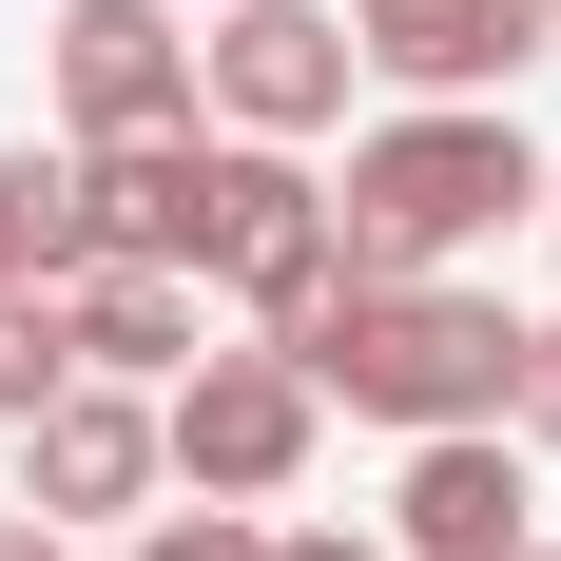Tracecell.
<instances>
[{
	"label": "cell",
	"mask_w": 561,
	"mask_h": 561,
	"mask_svg": "<svg viewBox=\"0 0 561 561\" xmlns=\"http://www.w3.org/2000/svg\"><path fill=\"white\" fill-rule=\"evenodd\" d=\"M0 290H20V272H0Z\"/></svg>",
	"instance_id": "obj_19"
},
{
	"label": "cell",
	"mask_w": 561,
	"mask_h": 561,
	"mask_svg": "<svg viewBox=\"0 0 561 561\" xmlns=\"http://www.w3.org/2000/svg\"><path fill=\"white\" fill-rule=\"evenodd\" d=\"M156 484H174V446H156V388H98V368H78V388L20 426V504H39V523H136Z\"/></svg>",
	"instance_id": "obj_8"
},
{
	"label": "cell",
	"mask_w": 561,
	"mask_h": 561,
	"mask_svg": "<svg viewBox=\"0 0 561 561\" xmlns=\"http://www.w3.org/2000/svg\"><path fill=\"white\" fill-rule=\"evenodd\" d=\"M39 78H58V136H174L194 116V0H58Z\"/></svg>",
	"instance_id": "obj_6"
},
{
	"label": "cell",
	"mask_w": 561,
	"mask_h": 561,
	"mask_svg": "<svg viewBox=\"0 0 561 561\" xmlns=\"http://www.w3.org/2000/svg\"><path fill=\"white\" fill-rule=\"evenodd\" d=\"M0 272H78V156H0Z\"/></svg>",
	"instance_id": "obj_12"
},
{
	"label": "cell",
	"mask_w": 561,
	"mask_h": 561,
	"mask_svg": "<svg viewBox=\"0 0 561 561\" xmlns=\"http://www.w3.org/2000/svg\"><path fill=\"white\" fill-rule=\"evenodd\" d=\"M0 561H78V523H39V504H0Z\"/></svg>",
	"instance_id": "obj_17"
},
{
	"label": "cell",
	"mask_w": 561,
	"mask_h": 561,
	"mask_svg": "<svg viewBox=\"0 0 561 561\" xmlns=\"http://www.w3.org/2000/svg\"><path fill=\"white\" fill-rule=\"evenodd\" d=\"M194 232H214V136H194V116H174V136H78V252L194 272Z\"/></svg>",
	"instance_id": "obj_10"
},
{
	"label": "cell",
	"mask_w": 561,
	"mask_h": 561,
	"mask_svg": "<svg viewBox=\"0 0 561 561\" xmlns=\"http://www.w3.org/2000/svg\"><path fill=\"white\" fill-rule=\"evenodd\" d=\"M523 194H561V174L523 156L504 98H407V116H368V136H348L330 252H348V272H465L484 232H523Z\"/></svg>",
	"instance_id": "obj_2"
},
{
	"label": "cell",
	"mask_w": 561,
	"mask_h": 561,
	"mask_svg": "<svg viewBox=\"0 0 561 561\" xmlns=\"http://www.w3.org/2000/svg\"><path fill=\"white\" fill-rule=\"evenodd\" d=\"M290 368L348 407V426H504L523 388V310L504 290H465V272H330L310 290V330H290Z\"/></svg>",
	"instance_id": "obj_1"
},
{
	"label": "cell",
	"mask_w": 561,
	"mask_h": 561,
	"mask_svg": "<svg viewBox=\"0 0 561 561\" xmlns=\"http://www.w3.org/2000/svg\"><path fill=\"white\" fill-rule=\"evenodd\" d=\"M504 561H561V542H504Z\"/></svg>",
	"instance_id": "obj_18"
},
{
	"label": "cell",
	"mask_w": 561,
	"mask_h": 561,
	"mask_svg": "<svg viewBox=\"0 0 561 561\" xmlns=\"http://www.w3.org/2000/svg\"><path fill=\"white\" fill-rule=\"evenodd\" d=\"M504 426H523V465H561V330H523V388H504Z\"/></svg>",
	"instance_id": "obj_15"
},
{
	"label": "cell",
	"mask_w": 561,
	"mask_h": 561,
	"mask_svg": "<svg viewBox=\"0 0 561 561\" xmlns=\"http://www.w3.org/2000/svg\"><path fill=\"white\" fill-rule=\"evenodd\" d=\"M116 561H272V523H252V504H136Z\"/></svg>",
	"instance_id": "obj_14"
},
{
	"label": "cell",
	"mask_w": 561,
	"mask_h": 561,
	"mask_svg": "<svg viewBox=\"0 0 561 561\" xmlns=\"http://www.w3.org/2000/svg\"><path fill=\"white\" fill-rule=\"evenodd\" d=\"M330 174L290 156V136H214V232H194V290H232L252 330H310V290H330Z\"/></svg>",
	"instance_id": "obj_4"
},
{
	"label": "cell",
	"mask_w": 561,
	"mask_h": 561,
	"mask_svg": "<svg viewBox=\"0 0 561 561\" xmlns=\"http://www.w3.org/2000/svg\"><path fill=\"white\" fill-rule=\"evenodd\" d=\"M58 330H78L98 388H174V368H194V272H116V252H78V272H58Z\"/></svg>",
	"instance_id": "obj_11"
},
{
	"label": "cell",
	"mask_w": 561,
	"mask_h": 561,
	"mask_svg": "<svg viewBox=\"0 0 561 561\" xmlns=\"http://www.w3.org/2000/svg\"><path fill=\"white\" fill-rule=\"evenodd\" d=\"M156 446H174V484H194V504H290V484H310V446H330V388L290 368V330L194 348V368L156 388Z\"/></svg>",
	"instance_id": "obj_3"
},
{
	"label": "cell",
	"mask_w": 561,
	"mask_h": 561,
	"mask_svg": "<svg viewBox=\"0 0 561 561\" xmlns=\"http://www.w3.org/2000/svg\"><path fill=\"white\" fill-rule=\"evenodd\" d=\"M330 20L388 98H504L523 58H561V0H330Z\"/></svg>",
	"instance_id": "obj_7"
},
{
	"label": "cell",
	"mask_w": 561,
	"mask_h": 561,
	"mask_svg": "<svg viewBox=\"0 0 561 561\" xmlns=\"http://www.w3.org/2000/svg\"><path fill=\"white\" fill-rule=\"evenodd\" d=\"M348 78H368V58H348L330 0H214V39H194V116H214V136H290V156L348 116Z\"/></svg>",
	"instance_id": "obj_5"
},
{
	"label": "cell",
	"mask_w": 561,
	"mask_h": 561,
	"mask_svg": "<svg viewBox=\"0 0 561 561\" xmlns=\"http://www.w3.org/2000/svg\"><path fill=\"white\" fill-rule=\"evenodd\" d=\"M58 388H78V330H58V272H39V290H0V426H39Z\"/></svg>",
	"instance_id": "obj_13"
},
{
	"label": "cell",
	"mask_w": 561,
	"mask_h": 561,
	"mask_svg": "<svg viewBox=\"0 0 561 561\" xmlns=\"http://www.w3.org/2000/svg\"><path fill=\"white\" fill-rule=\"evenodd\" d=\"M542 542V484H523V426H426L388 484V561H504Z\"/></svg>",
	"instance_id": "obj_9"
},
{
	"label": "cell",
	"mask_w": 561,
	"mask_h": 561,
	"mask_svg": "<svg viewBox=\"0 0 561 561\" xmlns=\"http://www.w3.org/2000/svg\"><path fill=\"white\" fill-rule=\"evenodd\" d=\"M272 561H388L368 523H272Z\"/></svg>",
	"instance_id": "obj_16"
}]
</instances>
